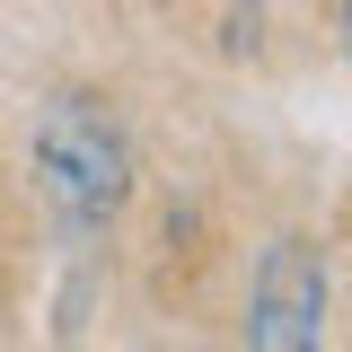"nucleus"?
I'll use <instances>...</instances> for the list:
<instances>
[{"label": "nucleus", "instance_id": "f257e3e1", "mask_svg": "<svg viewBox=\"0 0 352 352\" xmlns=\"http://www.w3.org/2000/svg\"><path fill=\"white\" fill-rule=\"evenodd\" d=\"M36 176H44V194L80 220V229L88 220H115L124 194H132V159H124L115 124H106L88 97H53L36 115Z\"/></svg>", "mask_w": 352, "mask_h": 352}, {"label": "nucleus", "instance_id": "f03ea898", "mask_svg": "<svg viewBox=\"0 0 352 352\" xmlns=\"http://www.w3.org/2000/svg\"><path fill=\"white\" fill-rule=\"evenodd\" d=\"M326 335V264L300 238H273L247 291V352H317Z\"/></svg>", "mask_w": 352, "mask_h": 352}, {"label": "nucleus", "instance_id": "7ed1b4c3", "mask_svg": "<svg viewBox=\"0 0 352 352\" xmlns=\"http://www.w3.org/2000/svg\"><path fill=\"white\" fill-rule=\"evenodd\" d=\"M344 44H352V0H344Z\"/></svg>", "mask_w": 352, "mask_h": 352}]
</instances>
